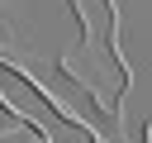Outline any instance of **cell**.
I'll return each instance as SVG.
<instances>
[{
	"label": "cell",
	"instance_id": "cell-1",
	"mask_svg": "<svg viewBox=\"0 0 152 143\" xmlns=\"http://www.w3.org/2000/svg\"><path fill=\"white\" fill-rule=\"evenodd\" d=\"M57 67H62L81 91H90V100H95L104 114H114V119H119V105H124V91H128V67L119 62L114 43H104V38H90V33H86V43L66 48V52L57 57Z\"/></svg>",
	"mask_w": 152,
	"mask_h": 143
},
{
	"label": "cell",
	"instance_id": "cell-2",
	"mask_svg": "<svg viewBox=\"0 0 152 143\" xmlns=\"http://www.w3.org/2000/svg\"><path fill=\"white\" fill-rule=\"evenodd\" d=\"M142 143H152V124H147V133H142Z\"/></svg>",
	"mask_w": 152,
	"mask_h": 143
}]
</instances>
